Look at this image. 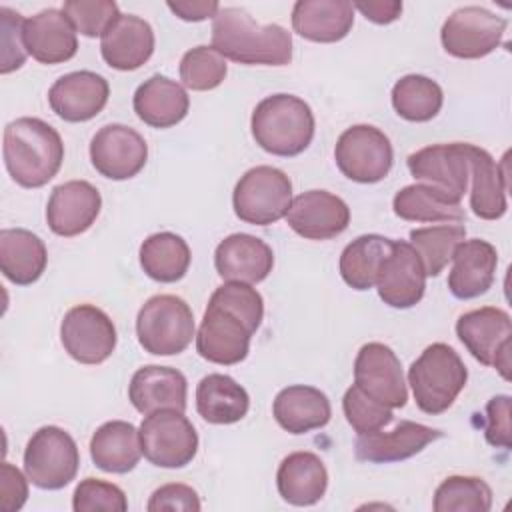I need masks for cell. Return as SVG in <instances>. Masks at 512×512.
I'll return each mask as SVG.
<instances>
[{"instance_id": "1", "label": "cell", "mask_w": 512, "mask_h": 512, "mask_svg": "<svg viewBox=\"0 0 512 512\" xmlns=\"http://www.w3.org/2000/svg\"><path fill=\"white\" fill-rule=\"evenodd\" d=\"M264 318V300L246 282L218 286L206 306L196 334V352L222 366L242 362L250 350V338Z\"/></svg>"}, {"instance_id": "2", "label": "cell", "mask_w": 512, "mask_h": 512, "mask_svg": "<svg viewBox=\"0 0 512 512\" xmlns=\"http://www.w3.org/2000/svg\"><path fill=\"white\" fill-rule=\"evenodd\" d=\"M212 48L238 64L288 66L292 36L280 24H258L244 8L226 6L212 18Z\"/></svg>"}, {"instance_id": "3", "label": "cell", "mask_w": 512, "mask_h": 512, "mask_svg": "<svg viewBox=\"0 0 512 512\" xmlns=\"http://www.w3.org/2000/svg\"><path fill=\"white\" fill-rule=\"evenodd\" d=\"M4 164L22 188H40L60 170L64 142L56 128L40 118H16L4 128Z\"/></svg>"}, {"instance_id": "4", "label": "cell", "mask_w": 512, "mask_h": 512, "mask_svg": "<svg viewBox=\"0 0 512 512\" xmlns=\"http://www.w3.org/2000/svg\"><path fill=\"white\" fill-rule=\"evenodd\" d=\"M252 138L274 156L302 154L316 130L312 108L294 94H272L260 100L250 118Z\"/></svg>"}, {"instance_id": "5", "label": "cell", "mask_w": 512, "mask_h": 512, "mask_svg": "<svg viewBox=\"0 0 512 512\" xmlns=\"http://www.w3.org/2000/svg\"><path fill=\"white\" fill-rule=\"evenodd\" d=\"M466 380L468 370L462 358L444 342L426 346L408 368V384L412 388L414 402L430 416L446 412L464 390Z\"/></svg>"}, {"instance_id": "6", "label": "cell", "mask_w": 512, "mask_h": 512, "mask_svg": "<svg viewBox=\"0 0 512 512\" xmlns=\"http://www.w3.org/2000/svg\"><path fill=\"white\" fill-rule=\"evenodd\" d=\"M194 330L190 306L174 294H156L148 298L136 316L138 342L154 356H174L184 352L196 336Z\"/></svg>"}, {"instance_id": "7", "label": "cell", "mask_w": 512, "mask_h": 512, "mask_svg": "<svg viewBox=\"0 0 512 512\" xmlns=\"http://www.w3.org/2000/svg\"><path fill=\"white\" fill-rule=\"evenodd\" d=\"M292 182L280 168L254 166L240 176L232 192L234 214L254 226H268L286 216Z\"/></svg>"}, {"instance_id": "8", "label": "cell", "mask_w": 512, "mask_h": 512, "mask_svg": "<svg viewBox=\"0 0 512 512\" xmlns=\"http://www.w3.org/2000/svg\"><path fill=\"white\" fill-rule=\"evenodd\" d=\"M80 466V452L74 438L60 426L38 428L24 450V472L42 490L68 486Z\"/></svg>"}, {"instance_id": "9", "label": "cell", "mask_w": 512, "mask_h": 512, "mask_svg": "<svg viewBox=\"0 0 512 512\" xmlns=\"http://www.w3.org/2000/svg\"><path fill=\"white\" fill-rule=\"evenodd\" d=\"M144 458L158 468H184L198 452V434L180 410L146 414L140 428Z\"/></svg>"}, {"instance_id": "10", "label": "cell", "mask_w": 512, "mask_h": 512, "mask_svg": "<svg viewBox=\"0 0 512 512\" xmlns=\"http://www.w3.org/2000/svg\"><path fill=\"white\" fill-rule=\"evenodd\" d=\"M338 170L352 182L374 184L388 176L394 150L390 138L370 124L346 128L334 148Z\"/></svg>"}, {"instance_id": "11", "label": "cell", "mask_w": 512, "mask_h": 512, "mask_svg": "<svg viewBox=\"0 0 512 512\" xmlns=\"http://www.w3.org/2000/svg\"><path fill=\"white\" fill-rule=\"evenodd\" d=\"M456 336L480 364L496 368L506 380L510 378L512 320L506 310L484 306L464 312L456 320Z\"/></svg>"}, {"instance_id": "12", "label": "cell", "mask_w": 512, "mask_h": 512, "mask_svg": "<svg viewBox=\"0 0 512 512\" xmlns=\"http://www.w3.org/2000/svg\"><path fill=\"white\" fill-rule=\"evenodd\" d=\"M506 26L502 16L482 6H462L444 20L440 40L450 56L476 60L500 46Z\"/></svg>"}, {"instance_id": "13", "label": "cell", "mask_w": 512, "mask_h": 512, "mask_svg": "<svg viewBox=\"0 0 512 512\" xmlns=\"http://www.w3.org/2000/svg\"><path fill=\"white\" fill-rule=\"evenodd\" d=\"M60 340L76 362L102 364L112 356L118 336L114 322L104 310L94 304H78L64 314Z\"/></svg>"}, {"instance_id": "14", "label": "cell", "mask_w": 512, "mask_h": 512, "mask_svg": "<svg viewBox=\"0 0 512 512\" xmlns=\"http://www.w3.org/2000/svg\"><path fill=\"white\" fill-rule=\"evenodd\" d=\"M90 160L104 178L128 180L146 166L148 144L130 126L106 124L90 140Z\"/></svg>"}, {"instance_id": "15", "label": "cell", "mask_w": 512, "mask_h": 512, "mask_svg": "<svg viewBox=\"0 0 512 512\" xmlns=\"http://www.w3.org/2000/svg\"><path fill=\"white\" fill-rule=\"evenodd\" d=\"M354 384L388 408H402L408 400L402 364L394 350L382 342H368L358 350Z\"/></svg>"}, {"instance_id": "16", "label": "cell", "mask_w": 512, "mask_h": 512, "mask_svg": "<svg viewBox=\"0 0 512 512\" xmlns=\"http://www.w3.org/2000/svg\"><path fill=\"white\" fill-rule=\"evenodd\" d=\"M410 174L430 186L440 188L454 200H462L468 190L470 162L468 142L430 144L412 152L406 160Z\"/></svg>"}, {"instance_id": "17", "label": "cell", "mask_w": 512, "mask_h": 512, "mask_svg": "<svg viewBox=\"0 0 512 512\" xmlns=\"http://www.w3.org/2000/svg\"><path fill=\"white\" fill-rule=\"evenodd\" d=\"M376 288L380 300L390 308L406 310L422 300L426 270L410 242L392 240V248L380 266Z\"/></svg>"}, {"instance_id": "18", "label": "cell", "mask_w": 512, "mask_h": 512, "mask_svg": "<svg viewBox=\"0 0 512 512\" xmlns=\"http://www.w3.org/2000/svg\"><path fill=\"white\" fill-rule=\"evenodd\" d=\"M286 222L306 240H330L348 228L350 208L328 190H308L290 202Z\"/></svg>"}, {"instance_id": "19", "label": "cell", "mask_w": 512, "mask_h": 512, "mask_svg": "<svg viewBox=\"0 0 512 512\" xmlns=\"http://www.w3.org/2000/svg\"><path fill=\"white\" fill-rule=\"evenodd\" d=\"M110 96L108 80L90 70L60 76L48 90L52 112L64 122H88L98 116Z\"/></svg>"}, {"instance_id": "20", "label": "cell", "mask_w": 512, "mask_h": 512, "mask_svg": "<svg viewBox=\"0 0 512 512\" xmlns=\"http://www.w3.org/2000/svg\"><path fill=\"white\" fill-rule=\"evenodd\" d=\"M102 196L86 180H68L58 184L46 204L48 228L64 238L86 232L98 218Z\"/></svg>"}, {"instance_id": "21", "label": "cell", "mask_w": 512, "mask_h": 512, "mask_svg": "<svg viewBox=\"0 0 512 512\" xmlns=\"http://www.w3.org/2000/svg\"><path fill=\"white\" fill-rule=\"evenodd\" d=\"M442 438V432L418 422L402 420L390 432H370L358 434L354 442V454L362 462L370 464H390L416 456L430 442Z\"/></svg>"}, {"instance_id": "22", "label": "cell", "mask_w": 512, "mask_h": 512, "mask_svg": "<svg viewBox=\"0 0 512 512\" xmlns=\"http://www.w3.org/2000/svg\"><path fill=\"white\" fill-rule=\"evenodd\" d=\"M214 266L222 280L258 284L274 266L272 248L252 234H230L214 250Z\"/></svg>"}, {"instance_id": "23", "label": "cell", "mask_w": 512, "mask_h": 512, "mask_svg": "<svg viewBox=\"0 0 512 512\" xmlns=\"http://www.w3.org/2000/svg\"><path fill=\"white\" fill-rule=\"evenodd\" d=\"M100 52L114 70H138L154 52V30L140 16L120 14L100 36Z\"/></svg>"}, {"instance_id": "24", "label": "cell", "mask_w": 512, "mask_h": 512, "mask_svg": "<svg viewBox=\"0 0 512 512\" xmlns=\"http://www.w3.org/2000/svg\"><path fill=\"white\" fill-rule=\"evenodd\" d=\"M188 382L186 376L170 366H142L132 374L128 384V398L140 414L156 410H186Z\"/></svg>"}, {"instance_id": "25", "label": "cell", "mask_w": 512, "mask_h": 512, "mask_svg": "<svg viewBox=\"0 0 512 512\" xmlns=\"http://www.w3.org/2000/svg\"><path fill=\"white\" fill-rule=\"evenodd\" d=\"M24 44L40 64H60L76 56V28L58 8H46L24 22Z\"/></svg>"}, {"instance_id": "26", "label": "cell", "mask_w": 512, "mask_h": 512, "mask_svg": "<svg viewBox=\"0 0 512 512\" xmlns=\"http://www.w3.org/2000/svg\"><path fill=\"white\" fill-rule=\"evenodd\" d=\"M452 270L448 274V288L454 298L470 300L486 294L494 282L498 252L482 240H464L452 254Z\"/></svg>"}, {"instance_id": "27", "label": "cell", "mask_w": 512, "mask_h": 512, "mask_svg": "<svg viewBox=\"0 0 512 512\" xmlns=\"http://www.w3.org/2000/svg\"><path fill=\"white\" fill-rule=\"evenodd\" d=\"M354 26V6L348 0H298L292 8V28L310 42H338Z\"/></svg>"}, {"instance_id": "28", "label": "cell", "mask_w": 512, "mask_h": 512, "mask_svg": "<svg viewBox=\"0 0 512 512\" xmlns=\"http://www.w3.org/2000/svg\"><path fill=\"white\" fill-rule=\"evenodd\" d=\"M132 106L144 124L152 128H172L186 118L190 98L176 80L154 74L136 88Z\"/></svg>"}, {"instance_id": "29", "label": "cell", "mask_w": 512, "mask_h": 512, "mask_svg": "<svg viewBox=\"0 0 512 512\" xmlns=\"http://www.w3.org/2000/svg\"><path fill=\"white\" fill-rule=\"evenodd\" d=\"M274 420L290 434H306L330 422L332 406L328 396L306 384L282 388L272 402Z\"/></svg>"}, {"instance_id": "30", "label": "cell", "mask_w": 512, "mask_h": 512, "mask_svg": "<svg viewBox=\"0 0 512 512\" xmlns=\"http://www.w3.org/2000/svg\"><path fill=\"white\" fill-rule=\"evenodd\" d=\"M276 486L288 504L312 506L326 494L328 470L314 452H292L278 466Z\"/></svg>"}, {"instance_id": "31", "label": "cell", "mask_w": 512, "mask_h": 512, "mask_svg": "<svg viewBox=\"0 0 512 512\" xmlns=\"http://www.w3.org/2000/svg\"><path fill=\"white\" fill-rule=\"evenodd\" d=\"M470 162V208L482 220H498L506 214L508 202V176L506 170L486 152L474 144H468Z\"/></svg>"}, {"instance_id": "32", "label": "cell", "mask_w": 512, "mask_h": 512, "mask_svg": "<svg viewBox=\"0 0 512 512\" xmlns=\"http://www.w3.org/2000/svg\"><path fill=\"white\" fill-rule=\"evenodd\" d=\"M48 252L40 236L26 228L0 232V270L16 286L34 284L46 270Z\"/></svg>"}, {"instance_id": "33", "label": "cell", "mask_w": 512, "mask_h": 512, "mask_svg": "<svg viewBox=\"0 0 512 512\" xmlns=\"http://www.w3.org/2000/svg\"><path fill=\"white\" fill-rule=\"evenodd\" d=\"M90 456L100 470L126 474L140 462V432L134 424L124 420L104 422L90 438Z\"/></svg>"}, {"instance_id": "34", "label": "cell", "mask_w": 512, "mask_h": 512, "mask_svg": "<svg viewBox=\"0 0 512 512\" xmlns=\"http://www.w3.org/2000/svg\"><path fill=\"white\" fill-rule=\"evenodd\" d=\"M248 408V392L226 374H208L196 386V410L208 424L240 422Z\"/></svg>"}, {"instance_id": "35", "label": "cell", "mask_w": 512, "mask_h": 512, "mask_svg": "<svg viewBox=\"0 0 512 512\" xmlns=\"http://www.w3.org/2000/svg\"><path fill=\"white\" fill-rule=\"evenodd\" d=\"M394 214L408 222H462L464 208L430 184H408L394 194Z\"/></svg>"}, {"instance_id": "36", "label": "cell", "mask_w": 512, "mask_h": 512, "mask_svg": "<svg viewBox=\"0 0 512 512\" xmlns=\"http://www.w3.org/2000/svg\"><path fill=\"white\" fill-rule=\"evenodd\" d=\"M190 260L192 254L186 240L174 232H156L140 246V266L144 274L162 284H172L184 278Z\"/></svg>"}, {"instance_id": "37", "label": "cell", "mask_w": 512, "mask_h": 512, "mask_svg": "<svg viewBox=\"0 0 512 512\" xmlns=\"http://www.w3.org/2000/svg\"><path fill=\"white\" fill-rule=\"evenodd\" d=\"M392 248V240L380 234H362L340 254V276L354 290L376 286L380 266Z\"/></svg>"}, {"instance_id": "38", "label": "cell", "mask_w": 512, "mask_h": 512, "mask_svg": "<svg viewBox=\"0 0 512 512\" xmlns=\"http://www.w3.org/2000/svg\"><path fill=\"white\" fill-rule=\"evenodd\" d=\"M392 106L408 122L432 120L442 104L444 92L438 82L422 74H406L392 86Z\"/></svg>"}, {"instance_id": "39", "label": "cell", "mask_w": 512, "mask_h": 512, "mask_svg": "<svg viewBox=\"0 0 512 512\" xmlns=\"http://www.w3.org/2000/svg\"><path fill=\"white\" fill-rule=\"evenodd\" d=\"M466 240V228L458 222L416 228L410 232V244L422 260L426 276H438L452 260L454 250Z\"/></svg>"}, {"instance_id": "40", "label": "cell", "mask_w": 512, "mask_h": 512, "mask_svg": "<svg viewBox=\"0 0 512 512\" xmlns=\"http://www.w3.org/2000/svg\"><path fill=\"white\" fill-rule=\"evenodd\" d=\"M436 512H488L492 488L478 476H448L434 492Z\"/></svg>"}, {"instance_id": "41", "label": "cell", "mask_w": 512, "mask_h": 512, "mask_svg": "<svg viewBox=\"0 0 512 512\" xmlns=\"http://www.w3.org/2000/svg\"><path fill=\"white\" fill-rule=\"evenodd\" d=\"M228 66L212 46L190 48L180 60V80L186 88L204 92L218 88L226 78Z\"/></svg>"}, {"instance_id": "42", "label": "cell", "mask_w": 512, "mask_h": 512, "mask_svg": "<svg viewBox=\"0 0 512 512\" xmlns=\"http://www.w3.org/2000/svg\"><path fill=\"white\" fill-rule=\"evenodd\" d=\"M342 410L348 424L358 434H370L392 422V408L364 394L356 384H352L342 398Z\"/></svg>"}, {"instance_id": "43", "label": "cell", "mask_w": 512, "mask_h": 512, "mask_svg": "<svg viewBox=\"0 0 512 512\" xmlns=\"http://www.w3.org/2000/svg\"><path fill=\"white\" fill-rule=\"evenodd\" d=\"M62 12L74 24L76 32L88 38L102 36L104 30L120 16L114 0H68Z\"/></svg>"}, {"instance_id": "44", "label": "cell", "mask_w": 512, "mask_h": 512, "mask_svg": "<svg viewBox=\"0 0 512 512\" xmlns=\"http://www.w3.org/2000/svg\"><path fill=\"white\" fill-rule=\"evenodd\" d=\"M72 508L74 512H126L128 500L120 486L100 478H84L74 490Z\"/></svg>"}, {"instance_id": "45", "label": "cell", "mask_w": 512, "mask_h": 512, "mask_svg": "<svg viewBox=\"0 0 512 512\" xmlns=\"http://www.w3.org/2000/svg\"><path fill=\"white\" fill-rule=\"evenodd\" d=\"M24 18L10 10L8 6H0V34H2V64L0 72L10 74L12 70H18L26 56V44H24Z\"/></svg>"}, {"instance_id": "46", "label": "cell", "mask_w": 512, "mask_h": 512, "mask_svg": "<svg viewBox=\"0 0 512 512\" xmlns=\"http://www.w3.org/2000/svg\"><path fill=\"white\" fill-rule=\"evenodd\" d=\"M200 508H202V504H200L196 490L192 486L180 484V482H172V484H164V486L156 488L146 504L148 512H162V510L196 512Z\"/></svg>"}, {"instance_id": "47", "label": "cell", "mask_w": 512, "mask_h": 512, "mask_svg": "<svg viewBox=\"0 0 512 512\" xmlns=\"http://www.w3.org/2000/svg\"><path fill=\"white\" fill-rule=\"evenodd\" d=\"M510 396L498 394L486 404L484 436L490 446L510 448Z\"/></svg>"}, {"instance_id": "48", "label": "cell", "mask_w": 512, "mask_h": 512, "mask_svg": "<svg viewBox=\"0 0 512 512\" xmlns=\"http://www.w3.org/2000/svg\"><path fill=\"white\" fill-rule=\"evenodd\" d=\"M28 476L14 464L2 462L0 466V508L4 512L20 510L28 500Z\"/></svg>"}, {"instance_id": "49", "label": "cell", "mask_w": 512, "mask_h": 512, "mask_svg": "<svg viewBox=\"0 0 512 512\" xmlns=\"http://www.w3.org/2000/svg\"><path fill=\"white\" fill-rule=\"evenodd\" d=\"M168 8L186 22H202L206 18H214L220 10V4L214 0H176L168 2Z\"/></svg>"}, {"instance_id": "50", "label": "cell", "mask_w": 512, "mask_h": 512, "mask_svg": "<svg viewBox=\"0 0 512 512\" xmlns=\"http://www.w3.org/2000/svg\"><path fill=\"white\" fill-rule=\"evenodd\" d=\"M352 6L354 10H360L364 18L374 24H390L398 20L402 14V2L398 0H368V2H356Z\"/></svg>"}]
</instances>
